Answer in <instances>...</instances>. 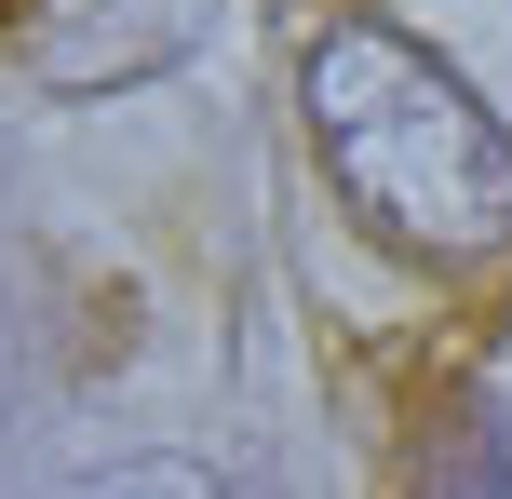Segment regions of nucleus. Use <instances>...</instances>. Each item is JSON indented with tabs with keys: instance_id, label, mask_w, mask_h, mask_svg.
<instances>
[{
	"instance_id": "nucleus-1",
	"label": "nucleus",
	"mask_w": 512,
	"mask_h": 499,
	"mask_svg": "<svg viewBox=\"0 0 512 499\" xmlns=\"http://www.w3.org/2000/svg\"><path fill=\"white\" fill-rule=\"evenodd\" d=\"M297 122L324 149L337 203L391 257H418V270H499L512 257V135L405 27H378V14L324 27L297 54Z\"/></svg>"
},
{
	"instance_id": "nucleus-2",
	"label": "nucleus",
	"mask_w": 512,
	"mask_h": 499,
	"mask_svg": "<svg viewBox=\"0 0 512 499\" xmlns=\"http://www.w3.org/2000/svg\"><path fill=\"white\" fill-rule=\"evenodd\" d=\"M216 0H0V54L41 95H122L203 41Z\"/></svg>"
},
{
	"instance_id": "nucleus-3",
	"label": "nucleus",
	"mask_w": 512,
	"mask_h": 499,
	"mask_svg": "<svg viewBox=\"0 0 512 499\" xmlns=\"http://www.w3.org/2000/svg\"><path fill=\"white\" fill-rule=\"evenodd\" d=\"M405 499H512L486 392H432V405H418V432H405Z\"/></svg>"
},
{
	"instance_id": "nucleus-4",
	"label": "nucleus",
	"mask_w": 512,
	"mask_h": 499,
	"mask_svg": "<svg viewBox=\"0 0 512 499\" xmlns=\"http://www.w3.org/2000/svg\"><path fill=\"white\" fill-rule=\"evenodd\" d=\"M68 499H230V486L189 473V459H122V473H95V486H68Z\"/></svg>"
}]
</instances>
